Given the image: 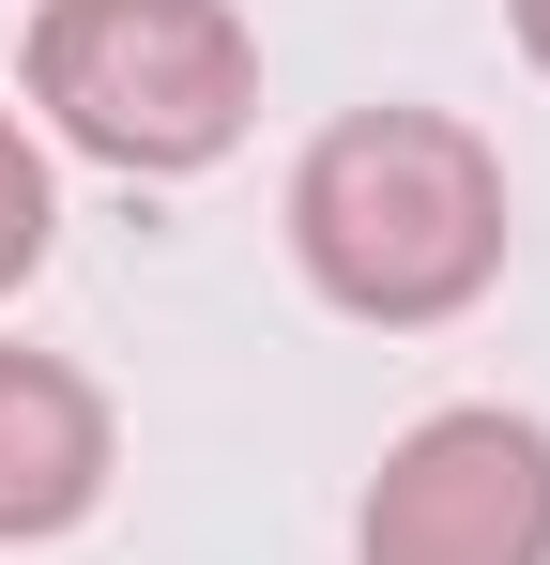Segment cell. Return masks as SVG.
Masks as SVG:
<instances>
[{"label": "cell", "instance_id": "6da1fadb", "mask_svg": "<svg viewBox=\"0 0 550 565\" xmlns=\"http://www.w3.org/2000/svg\"><path fill=\"white\" fill-rule=\"evenodd\" d=\"M505 153L458 107H337L290 169V260L337 321L429 337L505 276Z\"/></svg>", "mask_w": 550, "mask_h": 565}, {"label": "cell", "instance_id": "7a4b0ae2", "mask_svg": "<svg viewBox=\"0 0 550 565\" xmlns=\"http://www.w3.org/2000/svg\"><path fill=\"white\" fill-rule=\"evenodd\" d=\"M31 107L123 184H199L261 122L245 0H31Z\"/></svg>", "mask_w": 550, "mask_h": 565}, {"label": "cell", "instance_id": "3957f363", "mask_svg": "<svg viewBox=\"0 0 550 565\" xmlns=\"http://www.w3.org/2000/svg\"><path fill=\"white\" fill-rule=\"evenodd\" d=\"M352 565H550V428L505 397L398 428L352 504Z\"/></svg>", "mask_w": 550, "mask_h": 565}, {"label": "cell", "instance_id": "277c9868", "mask_svg": "<svg viewBox=\"0 0 550 565\" xmlns=\"http://www.w3.org/2000/svg\"><path fill=\"white\" fill-rule=\"evenodd\" d=\"M107 473H123V428H107L92 367L15 352V337H0V551L77 535L92 504H107Z\"/></svg>", "mask_w": 550, "mask_h": 565}, {"label": "cell", "instance_id": "5b68a950", "mask_svg": "<svg viewBox=\"0 0 550 565\" xmlns=\"http://www.w3.org/2000/svg\"><path fill=\"white\" fill-rule=\"evenodd\" d=\"M46 230H62V184H46L31 122L0 107V290H31V276H46Z\"/></svg>", "mask_w": 550, "mask_h": 565}, {"label": "cell", "instance_id": "8992f818", "mask_svg": "<svg viewBox=\"0 0 550 565\" xmlns=\"http://www.w3.org/2000/svg\"><path fill=\"white\" fill-rule=\"evenodd\" d=\"M520 46H536V77H550V0H520Z\"/></svg>", "mask_w": 550, "mask_h": 565}]
</instances>
